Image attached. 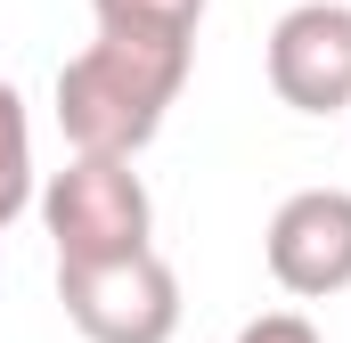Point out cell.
<instances>
[{"label": "cell", "mask_w": 351, "mask_h": 343, "mask_svg": "<svg viewBox=\"0 0 351 343\" xmlns=\"http://www.w3.org/2000/svg\"><path fill=\"white\" fill-rule=\"evenodd\" d=\"M188 66H196V41H147V33H98L82 58L58 66V131L74 156H114L131 164L172 98L188 90Z\"/></svg>", "instance_id": "obj_1"}, {"label": "cell", "mask_w": 351, "mask_h": 343, "mask_svg": "<svg viewBox=\"0 0 351 343\" xmlns=\"http://www.w3.org/2000/svg\"><path fill=\"white\" fill-rule=\"evenodd\" d=\"M41 221H49L58 261H123V254H147L156 196H147L139 172L114 164V156H74L66 172H49Z\"/></svg>", "instance_id": "obj_2"}, {"label": "cell", "mask_w": 351, "mask_h": 343, "mask_svg": "<svg viewBox=\"0 0 351 343\" xmlns=\"http://www.w3.org/2000/svg\"><path fill=\"white\" fill-rule=\"evenodd\" d=\"M58 303L90 343H172L180 335V278L156 246L123 261H58Z\"/></svg>", "instance_id": "obj_3"}, {"label": "cell", "mask_w": 351, "mask_h": 343, "mask_svg": "<svg viewBox=\"0 0 351 343\" xmlns=\"http://www.w3.org/2000/svg\"><path fill=\"white\" fill-rule=\"evenodd\" d=\"M269 278L294 303H327L351 286V188H294L269 213Z\"/></svg>", "instance_id": "obj_4"}, {"label": "cell", "mask_w": 351, "mask_h": 343, "mask_svg": "<svg viewBox=\"0 0 351 343\" xmlns=\"http://www.w3.org/2000/svg\"><path fill=\"white\" fill-rule=\"evenodd\" d=\"M269 90L294 115H343L351 106V8L302 0L269 25Z\"/></svg>", "instance_id": "obj_5"}, {"label": "cell", "mask_w": 351, "mask_h": 343, "mask_svg": "<svg viewBox=\"0 0 351 343\" xmlns=\"http://www.w3.org/2000/svg\"><path fill=\"white\" fill-rule=\"evenodd\" d=\"M213 0H90L98 33H147V41H196Z\"/></svg>", "instance_id": "obj_6"}, {"label": "cell", "mask_w": 351, "mask_h": 343, "mask_svg": "<svg viewBox=\"0 0 351 343\" xmlns=\"http://www.w3.org/2000/svg\"><path fill=\"white\" fill-rule=\"evenodd\" d=\"M25 204H33V123H25L16 82H0V229Z\"/></svg>", "instance_id": "obj_7"}, {"label": "cell", "mask_w": 351, "mask_h": 343, "mask_svg": "<svg viewBox=\"0 0 351 343\" xmlns=\"http://www.w3.org/2000/svg\"><path fill=\"white\" fill-rule=\"evenodd\" d=\"M237 343H319V327L302 319V311H262V319H245Z\"/></svg>", "instance_id": "obj_8"}]
</instances>
